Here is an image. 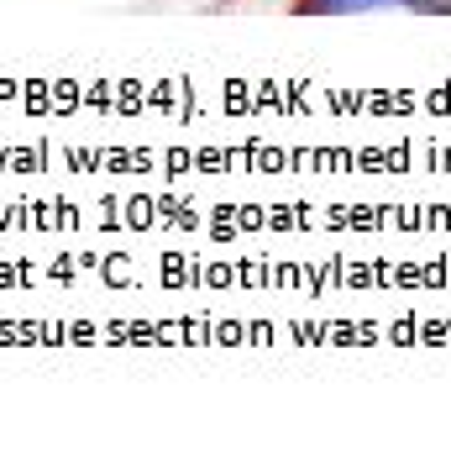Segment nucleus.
<instances>
[{
    "instance_id": "f257e3e1",
    "label": "nucleus",
    "mask_w": 451,
    "mask_h": 467,
    "mask_svg": "<svg viewBox=\"0 0 451 467\" xmlns=\"http://www.w3.org/2000/svg\"><path fill=\"white\" fill-rule=\"evenodd\" d=\"M373 5H394V0H300V11H315V16H352V11H373Z\"/></svg>"
},
{
    "instance_id": "f03ea898",
    "label": "nucleus",
    "mask_w": 451,
    "mask_h": 467,
    "mask_svg": "<svg viewBox=\"0 0 451 467\" xmlns=\"http://www.w3.org/2000/svg\"><path fill=\"white\" fill-rule=\"evenodd\" d=\"M409 11H420V16H451V0H399Z\"/></svg>"
}]
</instances>
